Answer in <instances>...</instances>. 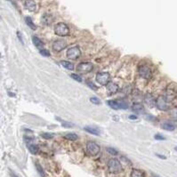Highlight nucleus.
<instances>
[{
	"instance_id": "obj_1",
	"label": "nucleus",
	"mask_w": 177,
	"mask_h": 177,
	"mask_svg": "<svg viewBox=\"0 0 177 177\" xmlns=\"http://www.w3.org/2000/svg\"><path fill=\"white\" fill-rule=\"evenodd\" d=\"M108 168L109 171L112 174H119L122 172V165L119 159L117 158H111L108 162Z\"/></svg>"
},
{
	"instance_id": "obj_2",
	"label": "nucleus",
	"mask_w": 177,
	"mask_h": 177,
	"mask_svg": "<svg viewBox=\"0 0 177 177\" xmlns=\"http://www.w3.org/2000/svg\"><path fill=\"white\" fill-rule=\"evenodd\" d=\"M54 32L56 35L60 36H68L69 35V29L67 26V24H65L63 22H60L54 27Z\"/></svg>"
},
{
	"instance_id": "obj_3",
	"label": "nucleus",
	"mask_w": 177,
	"mask_h": 177,
	"mask_svg": "<svg viewBox=\"0 0 177 177\" xmlns=\"http://www.w3.org/2000/svg\"><path fill=\"white\" fill-rule=\"evenodd\" d=\"M156 106L158 109L162 111H167L170 109V105H169V102L166 99L165 96H159L158 97L156 100Z\"/></svg>"
},
{
	"instance_id": "obj_4",
	"label": "nucleus",
	"mask_w": 177,
	"mask_h": 177,
	"mask_svg": "<svg viewBox=\"0 0 177 177\" xmlns=\"http://www.w3.org/2000/svg\"><path fill=\"white\" fill-rule=\"evenodd\" d=\"M110 76L108 72H99L96 75V81L102 86H106L109 83Z\"/></svg>"
},
{
	"instance_id": "obj_5",
	"label": "nucleus",
	"mask_w": 177,
	"mask_h": 177,
	"mask_svg": "<svg viewBox=\"0 0 177 177\" xmlns=\"http://www.w3.org/2000/svg\"><path fill=\"white\" fill-rule=\"evenodd\" d=\"M67 57L70 60H77L79 58V56L81 55V51L78 47H71V48H69L67 50Z\"/></svg>"
},
{
	"instance_id": "obj_6",
	"label": "nucleus",
	"mask_w": 177,
	"mask_h": 177,
	"mask_svg": "<svg viewBox=\"0 0 177 177\" xmlns=\"http://www.w3.org/2000/svg\"><path fill=\"white\" fill-rule=\"evenodd\" d=\"M86 151L91 156H96L100 152V147L94 141H88L86 144Z\"/></svg>"
},
{
	"instance_id": "obj_7",
	"label": "nucleus",
	"mask_w": 177,
	"mask_h": 177,
	"mask_svg": "<svg viewBox=\"0 0 177 177\" xmlns=\"http://www.w3.org/2000/svg\"><path fill=\"white\" fill-rule=\"evenodd\" d=\"M94 69V65L91 63H79L77 67V70L79 73H88L91 72Z\"/></svg>"
},
{
	"instance_id": "obj_8",
	"label": "nucleus",
	"mask_w": 177,
	"mask_h": 177,
	"mask_svg": "<svg viewBox=\"0 0 177 177\" xmlns=\"http://www.w3.org/2000/svg\"><path fill=\"white\" fill-rule=\"evenodd\" d=\"M138 72L140 74L141 78H145V79H150L152 76V72H151V69L149 68L146 65H141L139 67Z\"/></svg>"
},
{
	"instance_id": "obj_9",
	"label": "nucleus",
	"mask_w": 177,
	"mask_h": 177,
	"mask_svg": "<svg viewBox=\"0 0 177 177\" xmlns=\"http://www.w3.org/2000/svg\"><path fill=\"white\" fill-rule=\"evenodd\" d=\"M53 49L55 52H61L65 47H67V43L64 40H55L53 43Z\"/></svg>"
},
{
	"instance_id": "obj_10",
	"label": "nucleus",
	"mask_w": 177,
	"mask_h": 177,
	"mask_svg": "<svg viewBox=\"0 0 177 177\" xmlns=\"http://www.w3.org/2000/svg\"><path fill=\"white\" fill-rule=\"evenodd\" d=\"M176 92L174 90V89H167V92H166V99L168 101V102H172L173 100H174L176 98Z\"/></svg>"
},
{
	"instance_id": "obj_11",
	"label": "nucleus",
	"mask_w": 177,
	"mask_h": 177,
	"mask_svg": "<svg viewBox=\"0 0 177 177\" xmlns=\"http://www.w3.org/2000/svg\"><path fill=\"white\" fill-rule=\"evenodd\" d=\"M144 102L148 106H154V104H156V100L153 97V95L151 94H147L144 97Z\"/></svg>"
},
{
	"instance_id": "obj_12",
	"label": "nucleus",
	"mask_w": 177,
	"mask_h": 177,
	"mask_svg": "<svg viewBox=\"0 0 177 177\" xmlns=\"http://www.w3.org/2000/svg\"><path fill=\"white\" fill-rule=\"evenodd\" d=\"M107 90H108V93H109V94H116V93L119 91V86H118V85H116V84L109 82V83L107 85Z\"/></svg>"
},
{
	"instance_id": "obj_13",
	"label": "nucleus",
	"mask_w": 177,
	"mask_h": 177,
	"mask_svg": "<svg viewBox=\"0 0 177 177\" xmlns=\"http://www.w3.org/2000/svg\"><path fill=\"white\" fill-rule=\"evenodd\" d=\"M36 3L34 0H26L25 2V8L27 10L30 11V12H34L36 10Z\"/></svg>"
},
{
	"instance_id": "obj_14",
	"label": "nucleus",
	"mask_w": 177,
	"mask_h": 177,
	"mask_svg": "<svg viewBox=\"0 0 177 177\" xmlns=\"http://www.w3.org/2000/svg\"><path fill=\"white\" fill-rule=\"evenodd\" d=\"M84 129L86 131V132L90 133V134H92V135H94V136H100V130L97 128V127H95V126L88 125V126H86Z\"/></svg>"
},
{
	"instance_id": "obj_15",
	"label": "nucleus",
	"mask_w": 177,
	"mask_h": 177,
	"mask_svg": "<svg viewBox=\"0 0 177 177\" xmlns=\"http://www.w3.org/2000/svg\"><path fill=\"white\" fill-rule=\"evenodd\" d=\"M32 41H33V44H34V46H35L36 48H38V49L41 50L42 48L44 47V43H43L42 40H40L37 36H33V37H32Z\"/></svg>"
},
{
	"instance_id": "obj_16",
	"label": "nucleus",
	"mask_w": 177,
	"mask_h": 177,
	"mask_svg": "<svg viewBox=\"0 0 177 177\" xmlns=\"http://www.w3.org/2000/svg\"><path fill=\"white\" fill-rule=\"evenodd\" d=\"M131 177H145V174L140 169H133L131 172Z\"/></svg>"
},
{
	"instance_id": "obj_17",
	"label": "nucleus",
	"mask_w": 177,
	"mask_h": 177,
	"mask_svg": "<svg viewBox=\"0 0 177 177\" xmlns=\"http://www.w3.org/2000/svg\"><path fill=\"white\" fill-rule=\"evenodd\" d=\"M107 104L109 105L111 109H120L119 102L118 101H114V100H109L107 102Z\"/></svg>"
},
{
	"instance_id": "obj_18",
	"label": "nucleus",
	"mask_w": 177,
	"mask_h": 177,
	"mask_svg": "<svg viewBox=\"0 0 177 177\" xmlns=\"http://www.w3.org/2000/svg\"><path fill=\"white\" fill-rule=\"evenodd\" d=\"M28 149H29L30 152L31 154H33V155H36V154L38 153V151H39V148L36 145H35V144H29L28 145Z\"/></svg>"
},
{
	"instance_id": "obj_19",
	"label": "nucleus",
	"mask_w": 177,
	"mask_h": 177,
	"mask_svg": "<svg viewBox=\"0 0 177 177\" xmlns=\"http://www.w3.org/2000/svg\"><path fill=\"white\" fill-rule=\"evenodd\" d=\"M64 137H65L67 140H69V141H77L78 139V135H76V134H74V133H69L67 135H65Z\"/></svg>"
},
{
	"instance_id": "obj_20",
	"label": "nucleus",
	"mask_w": 177,
	"mask_h": 177,
	"mask_svg": "<svg viewBox=\"0 0 177 177\" xmlns=\"http://www.w3.org/2000/svg\"><path fill=\"white\" fill-rule=\"evenodd\" d=\"M132 109L134 111H137V112H141L142 110H144V108H143V105L141 104V103H135L132 106Z\"/></svg>"
},
{
	"instance_id": "obj_21",
	"label": "nucleus",
	"mask_w": 177,
	"mask_h": 177,
	"mask_svg": "<svg viewBox=\"0 0 177 177\" xmlns=\"http://www.w3.org/2000/svg\"><path fill=\"white\" fill-rule=\"evenodd\" d=\"M61 64H62L63 67H64L65 69H69V70L74 69L73 64L71 63H69V62H67V61H62V62H61Z\"/></svg>"
},
{
	"instance_id": "obj_22",
	"label": "nucleus",
	"mask_w": 177,
	"mask_h": 177,
	"mask_svg": "<svg viewBox=\"0 0 177 177\" xmlns=\"http://www.w3.org/2000/svg\"><path fill=\"white\" fill-rule=\"evenodd\" d=\"M162 128H163V129H165V130H167V131H174L175 127H174V125H173L172 123L167 122V123H165V124H163V125H162Z\"/></svg>"
},
{
	"instance_id": "obj_23",
	"label": "nucleus",
	"mask_w": 177,
	"mask_h": 177,
	"mask_svg": "<svg viewBox=\"0 0 177 177\" xmlns=\"http://www.w3.org/2000/svg\"><path fill=\"white\" fill-rule=\"evenodd\" d=\"M25 21H26L27 25L30 27V29H32L33 30H36V25L34 24V22L32 21V20L30 19V17H26V18H25Z\"/></svg>"
},
{
	"instance_id": "obj_24",
	"label": "nucleus",
	"mask_w": 177,
	"mask_h": 177,
	"mask_svg": "<svg viewBox=\"0 0 177 177\" xmlns=\"http://www.w3.org/2000/svg\"><path fill=\"white\" fill-rule=\"evenodd\" d=\"M36 170H37L38 174H39L42 177L46 176V174H45V171H44V168L41 167V165H40L38 162H36Z\"/></svg>"
},
{
	"instance_id": "obj_25",
	"label": "nucleus",
	"mask_w": 177,
	"mask_h": 177,
	"mask_svg": "<svg viewBox=\"0 0 177 177\" xmlns=\"http://www.w3.org/2000/svg\"><path fill=\"white\" fill-rule=\"evenodd\" d=\"M53 21V19H52V16L49 15V14H45V15L43 16V22H45L46 24H50V23H52Z\"/></svg>"
},
{
	"instance_id": "obj_26",
	"label": "nucleus",
	"mask_w": 177,
	"mask_h": 177,
	"mask_svg": "<svg viewBox=\"0 0 177 177\" xmlns=\"http://www.w3.org/2000/svg\"><path fill=\"white\" fill-rule=\"evenodd\" d=\"M170 116L174 119L177 120V107H174L170 109Z\"/></svg>"
},
{
	"instance_id": "obj_27",
	"label": "nucleus",
	"mask_w": 177,
	"mask_h": 177,
	"mask_svg": "<svg viewBox=\"0 0 177 177\" xmlns=\"http://www.w3.org/2000/svg\"><path fill=\"white\" fill-rule=\"evenodd\" d=\"M41 136L43 138H45L46 140H50V139H52L53 137V135L51 134V133H43Z\"/></svg>"
},
{
	"instance_id": "obj_28",
	"label": "nucleus",
	"mask_w": 177,
	"mask_h": 177,
	"mask_svg": "<svg viewBox=\"0 0 177 177\" xmlns=\"http://www.w3.org/2000/svg\"><path fill=\"white\" fill-rule=\"evenodd\" d=\"M107 151L109 152V154H111V155H118L119 154V151H117V150H115L114 148H111V147H109V148H107Z\"/></svg>"
},
{
	"instance_id": "obj_29",
	"label": "nucleus",
	"mask_w": 177,
	"mask_h": 177,
	"mask_svg": "<svg viewBox=\"0 0 177 177\" xmlns=\"http://www.w3.org/2000/svg\"><path fill=\"white\" fill-rule=\"evenodd\" d=\"M39 53H40V54H42L43 56H46V57L50 56V53L47 49H41V50H39Z\"/></svg>"
},
{
	"instance_id": "obj_30",
	"label": "nucleus",
	"mask_w": 177,
	"mask_h": 177,
	"mask_svg": "<svg viewBox=\"0 0 177 177\" xmlns=\"http://www.w3.org/2000/svg\"><path fill=\"white\" fill-rule=\"evenodd\" d=\"M70 77H71L73 79H75L76 81H78V82H82V78H81V77L77 75V74H71Z\"/></svg>"
},
{
	"instance_id": "obj_31",
	"label": "nucleus",
	"mask_w": 177,
	"mask_h": 177,
	"mask_svg": "<svg viewBox=\"0 0 177 177\" xmlns=\"http://www.w3.org/2000/svg\"><path fill=\"white\" fill-rule=\"evenodd\" d=\"M90 102H93L94 104L96 105H99L100 102H101V101H100L98 98H96V97H91V98H90Z\"/></svg>"
},
{
	"instance_id": "obj_32",
	"label": "nucleus",
	"mask_w": 177,
	"mask_h": 177,
	"mask_svg": "<svg viewBox=\"0 0 177 177\" xmlns=\"http://www.w3.org/2000/svg\"><path fill=\"white\" fill-rule=\"evenodd\" d=\"M154 138H155L156 140H158V141H165V140H166V138H165L163 136H161V135H159V134L155 135Z\"/></svg>"
},
{
	"instance_id": "obj_33",
	"label": "nucleus",
	"mask_w": 177,
	"mask_h": 177,
	"mask_svg": "<svg viewBox=\"0 0 177 177\" xmlns=\"http://www.w3.org/2000/svg\"><path fill=\"white\" fill-rule=\"evenodd\" d=\"M119 102V105H120V108H122V109H127V103L125 102Z\"/></svg>"
},
{
	"instance_id": "obj_34",
	"label": "nucleus",
	"mask_w": 177,
	"mask_h": 177,
	"mask_svg": "<svg viewBox=\"0 0 177 177\" xmlns=\"http://www.w3.org/2000/svg\"><path fill=\"white\" fill-rule=\"evenodd\" d=\"M87 85H88L89 86H90V87H91L92 89H94L95 91H96V90L98 89V88H97V86H95L94 84H92L91 82H90V81H87Z\"/></svg>"
},
{
	"instance_id": "obj_35",
	"label": "nucleus",
	"mask_w": 177,
	"mask_h": 177,
	"mask_svg": "<svg viewBox=\"0 0 177 177\" xmlns=\"http://www.w3.org/2000/svg\"><path fill=\"white\" fill-rule=\"evenodd\" d=\"M17 36H18V37H19V39H20V41L23 44V41H22V38H21V33L20 32H17Z\"/></svg>"
},
{
	"instance_id": "obj_36",
	"label": "nucleus",
	"mask_w": 177,
	"mask_h": 177,
	"mask_svg": "<svg viewBox=\"0 0 177 177\" xmlns=\"http://www.w3.org/2000/svg\"><path fill=\"white\" fill-rule=\"evenodd\" d=\"M129 119L132 120H135L137 119V117L136 116H135V115H131V116H129Z\"/></svg>"
},
{
	"instance_id": "obj_37",
	"label": "nucleus",
	"mask_w": 177,
	"mask_h": 177,
	"mask_svg": "<svg viewBox=\"0 0 177 177\" xmlns=\"http://www.w3.org/2000/svg\"><path fill=\"white\" fill-rule=\"evenodd\" d=\"M11 176H12V177H18L17 175H16L15 174H14V173H13V172H11Z\"/></svg>"
},
{
	"instance_id": "obj_38",
	"label": "nucleus",
	"mask_w": 177,
	"mask_h": 177,
	"mask_svg": "<svg viewBox=\"0 0 177 177\" xmlns=\"http://www.w3.org/2000/svg\"><path fill=\"white\" fill-rule=\"evenodd\" d=\"M158 156L159 157V158H166V157L164 156H160V155H158Z\"/></svg>"
},
{
	"instance_id": "obj_39",
	"label": "nucleus",
	"mask_w": 177,
	"mask_h": 177,
	"mask_svg": "<svg viewBox=\"0 0 177 177\" xmlns=\"http://www.w3.org/2000/svg\"><path fill=\"white\" fill-rule=\"evenodd\" d=\"M154 177H158V176H154Z\"/></svg>"
},
{
	"instance_id": "obj_40",
	"label": "nucleus",
	"mask_w": 177,
	"mask_h": 177,
	"mask_svg": "<svg viewBox=\"0 0 177 177\" xmlns=\"http://www.w3.org/2000/svg\"><path fill=\"white\" fill-rule=\"evenodd\" d=\"M9 1H12V0H9Z\"/></svg>"
}]
</instances>
